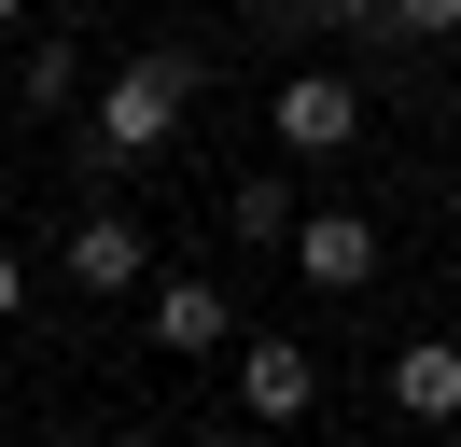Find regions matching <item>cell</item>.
I'll use <instances>...</instances> for the list:
<instances>
[{"label": "cell", "instance_id": "12", "mask_svg": "<svg viewBox=\"0 0 461 447\" xmlns=\"http://www.w3.org/2000/svg\"><path fill=\"white\" fill-rule=\"evenodd\" d=\"M98 447H182V433H154V419H140V433H98Z\"/></svg>", "mask_w": 461, "mask_h": 447}, {"label": "cell", "instance_id": "1", "mask_svg": "<svg viewBox=\"0 0 461 447\" xmlns=\"http://www.w3.org/2000/svg\"><path fill=\"white\" fill-rule=\"evenodd\" d=\"M210 98V42H140L113 84H98V126H85V182H126L182 140V112Z\"/></svg>", "mask_w": 461, "mask_h": 447}, {"label": "cell", "instance_id": "2", "mask_svg": "<svg viewBox=\"0 0 461 447\" xmlns=\"http://www.w3.org/2000/svg\"><path fill=\"white\" fill-rule=\"evenodd\" d=\"M57 279H70L85 307H113V294H154V238H140V210L85 196V210L57 224Z\"/></svg>", "mask_w": 461, "mask_h": 447}, {"label": "cell", "instance_id": "5", "mask_svg": "<svg viewBox=\"0 0 461 447\" xmlns=\"http://www.w3.org/2000/svg\"><path fill=\"white\" fill-rule=\"evenodd\" d=\"M377 266H392L377 210H336V196H321V210H294V279H308V294H364Z\"/></svg>", "mask_w": 461, "mask_h": 447}, {"label": "cell", "instance_id": "3", "mask_svg": "<svg viewBox=\"0 0 461 447\" xmlns=\"http://www.w3.org/2000/svg\"><path fill=\"white\" fill-rule=\"evenodd\" d=\"M364 84H349V70H280V98H266V126H280V154L294 168H336L349 154V140H364Z\"/></svg>", "mask_w": 461, "mask_h": 447}, {"label": "cell", "instance_id": "7", "mask_svg": "<svg viewBox=\"0 0 461 447\" xmlns=\"http://www.w3.org/2000/svg\"><path fill=\"white\" fill-rule=\"evenodd\" d=\"M392 406L420 419V433H447L461 419V335H405L392 350Z\"/></svg>", "mask_w": 461, "mask_h": 447}, {"label": "cell", "instance_id": "8", "mask_svg": "<svg viewBox=\"0 0 461 447\" xmlns=\"http://www.w3.org/2000/svg\"><path fill=\"white\" fill-rule=\"evenodd\" d=\"M85 70H98L85 28H29V42H14V98L29 112H85Z\"/></svg>", "mask_w": 461, "mask_h": 447}, {"label": "cell", "instance_id": "9", "mask_svg": "<svg viewBox=\"0 0 461 447\" xmlns=\"http://www.w3.org/2000/svg\"><path fill=\"white\" fill-rule=\"evenodd\" d=\"M433 42H461V0H364L349 14V56H433Z\"/></svg>", "mask_w": 461, "mask_h": 447}, {"label": "cell", "instance_id": "13", "mask_svg": "<svg viewBox=\"0 0 461 447\" xmlns=\"http://www.w3.org/2000/svg\"><path fill=\"white\" fill-rule=\"evenodd\" d=\"M447 154H461V98H447Z\"/></svg>", "mask_w": 461, "mask_h": 447}, {"label": "cell", "instance_id": "15", "mask_svg": "<svg viewBox=\"0 0 461 447\" xmlns=\"http://www.w3.org/2000/svg\"><path fill=\"white\" fill-rule=\"evenodd\" d=\"M447 224H461V182H447Z\"/></svg>", "mask_w": 461, "mask_h": 447}, {"label": "cell", "instance_id": "4", "mask_svg": "<svg viewBox=\"0 0 461 447\" xmlns=\"http://www.w3.org/2000/svg\"><path fill=\"white\" fill-rule=\"evenodd\" d=\"M308 406H321V350L308 335H238V419L252 433H294Z\"/></svg>", "mask_w": 461, "mask_h": 447}, {"label": "cell", "instance_id": "14", "mask_svg": "<svg viewBox=\"0 0 461 447\" xmlns=\"http://www.w3.org/2000/svg\"><path fill=\"white\" fill-rule=\"evenodd\" d=\"M42 447H98V433H42Z\"/></svg>", "mask_w": 461, "mask_h": 447}, {"label": "cell", "instance_id": "6", "mask_svg": "<svg viewBox=\"0 0 461 447\" xmlns=\"http://www.w3.org/2000/svg\"><path fill=\"white\" fill-rule=\"evenodd\" d=\"M140 322H154V350H182V363H210V350H238V335H252L224 279H154V294H140Z\"/></svg>", "mask_w": 461, "mask_h": 447}, {"label": "cell", "instance_id": "10", "mask_svg": "<svg viewBox=\"0 0 461 447\" xmlns=\"http://www.w3.org/2000/svg\"><path fill=\"white\" fill-rule=\"evenodd\" d=\"M224 238L238 251H294V182H280V168H238V182H224Z\"/></svg>", "mask_w": 461, "mask_h": 447}, {"label": "cell", "instance_id": "11", "mask_svg": "<svg viewBox=\"0 0 461 447\" xmlns=\"http://www.w3.org/2000/svg\"><path fill=\"white\" fill-rule=\"evenodd\" d=\"M14 307H29V251L0 238V335H14Z\"/></svg>", "mask_w": 461, "mask_h": 447}]
</instances>
